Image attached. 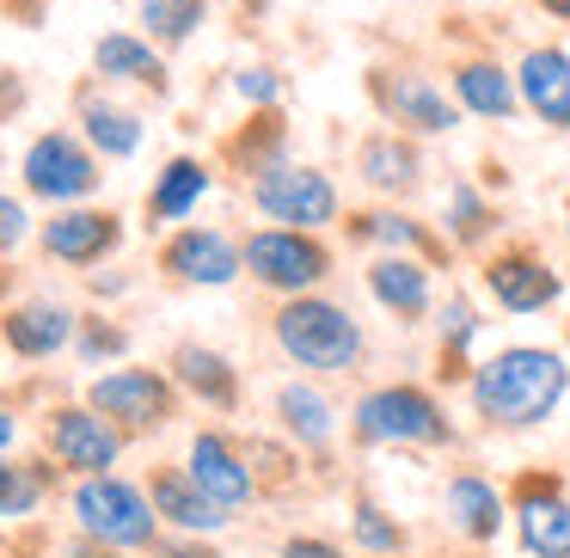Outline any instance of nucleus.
<instances>
[{
	"label": "nucleus",
	"instance_id": "nucleus-1",
	"mask_svg": "<svg viewBox=\"0 0 570 558\" xmlns=\"http://www.w3.org/2000/svg\"><path fill=\"white\" fill-rule=\"evenodd\" d=\"M570 399V356L552 344H503L466 374V405L484 430L521 435L558 418Z\"/></svg>",
	"mask_w": 570,
	"mask_h": 558
},
{
	"label": "nucleus",
	"instance_id": "nucleus-2",
	"mask_svg": "<svg viewBox=\"0 0 570 558\" xmlns=\"http://www.w3.org/2000/svg\"><path fill=\"white\" fill-rule=\"evenodd\" d=\"M271 344L283 350L295 369H307L313 381H337V374H356L368 362V332L362 320L332 295H283L271 313Z\"/></svg>",
	"mask_w": 570,
	"mask_h": 558
},
{
	"label": "nucleus",
	"instance_id": "nucleus-3",
	"mask_svg": "<svg viewBox=\"0 0 570 558\" xmlns=\"http://www.w3.org/2000/svg\"><path fill=\"white\" fill-rule=\"evenodd\" d=\"M350 442L356 448H454L460 430L423 381H386V386H368L350 405Z\"/></svg>",
	"mask_w": 570,
	"mask_h": 558
},
{
	"label": "nucleus",
	"instance_id": "nucleus-4",
	"mask_svg": "<svg viewBox=\"0 0 570 558\" xmlns=\"http://www.w3.org/2000/svg\"><path fill=\"white\" fill-rule=\"evenodd\" d=\"M68 516H75L80 533L117 546V552H148L160 540V509H154L148 484L124 479V472H92V479H75L68 491Z\"/></svg>",
	"mask_w": 570,
	"mask_h": 558
},
{
	"label": "nucleus",
	"instance_id": "nucleus-5",
	"mask_svg": "<svg viewBox=\"0 0 570 558\" xmlns=\"http://www.w3.org/2000/svg\"><path fill=\"white\" fill-rule=\"evenodd\" d=\"M105 185V160L80 129H43L19 154V190L43 209H68V203H92Z\"/></svg>",
	"mask_w": 570,
	"mask_h": 558
},
{
	"label": "nucleus",
	"instance_id": "nucleus-6",
	"mask_svg": "<svg viewBox=\"0 0 570 558\" xmlns=\"http://www.w3.org/2000/svg\"><path fill=\"white\" fill-rule=\"evenodd\" d=\"M239 246H246V276L264 288V295H313V288L332 283V264L337 252L325 246V234H313V227H252V234H239Z\"/></svg>",
	"mask_w": 570,
	"mask_h": 558
},
{
	"label": "nucleus",
	"instance_id": "nucleus-7",
	"mask_svg": "<svg viewBox=\"0 0 570 558\" xmlns=\"http://www.w3.org/2000/svg\"><path fill=\"white\" fill-rule=\"evenodd\" d=\"M80 399H87V405H99L105 418L117 423V430H129V435H160V430H173L185 386L173 381V369H136V362H111L105 374H92V381L80 386Z\"/></svg>",
	"mask_w": 570,
	"mask_h": 558
},
{
	"label": "nucleus",
	"instance_id": "nucleus-8",
	"mask_svg": "<svg viewBox=\"0 0 570 558\" xmlns=\"http://www.w3.org/2000/svg\"><path fill=\"white\" fill-rule=\"evenodd\" d=\"M246 203L264 215V222H276V227H313V234H325V227L344 222V197H337L332 173L295 160V154L276 160L271 173L246 178Z\"/></svg>",
	"mask_w": 570,
	"mask_h": 558
},
{
	"label": "nucleus",
	"instance_id": "nucleus-9",
	"mask_svg": "<svg viewBox=\"0 0 570 558\" xmlns=\"http://www.w3.org/2000/svg\"><path fill=\"white\" fill-rule=\"evenodd\" d=\"M38 435H43V454L56 460V472H68V479L117 472V460H124L129 442H136V435L117 430V423L105 418L99 405H87V399H62V405H50Z\"/></svg>",
	"mask_w": 570,
	"mask_h": 558
},
{
	"label": "nucleus",
	"instance_id": "nucleus-10",
	"mask_svg": "<svg viewBox=\"0 0 570 558\" xmlns=\"http://www.w3.org/2000/svg\"><path fill=\"white\" fill-rule=\"evenodd\" d=\"M368 105L381 111V124L405 129V136H454L460 129V99L442 92V80H430L423 68H368Z\"/></svg>",
	"mask_w": 570,
	"mask_h": 558
},
{
	"label": "nucleus",
	"instance_id": "nucleus-11",
	"mask_svg": "<svg viewBox=\"0 0 570 558\" xmlns=\"http://www.w3.org/2000/svg\"><path fill=\"white\" fill-rule=\"evenodd\" d=\"M479 288L491 295L497 313L528 320V313H546L564 301V271H552V258L533 239H509V246L479 258Z\"/></svg>",
	"mask_w": 570,
	"mask_h": 558
},
{
	"label": "nucleus",
	"instance_id": "nucleus-12",
	"mask_svg": "<svg viewBox=\"0 0 570 558\" xmlns=\"http://www.w3.org/2000/svg\"><path fill=\"white\" fill-rule=\"evenodd\" d=\"M154 264H160V276L173 288H234L239 276H246V246H239V234H227V227L185 222L160 239Z\"/></svg>",
	"mask_w": 570,
	"mask_h": 558
},
{
	"label": "nucleus",
	"instance_id": "nucleus-13",
	"mask_svg": "<svg viewBox=\"0 0 570 558\" xmlns=\"http://www.w3.org/2000/svg\"><path fill=\"white\" fill-rule=\"evenodd\" d=\"M38 252L62 271H99L124 252L129 239V222L117 209H99V203H68V209H50V222H38Z\"/></svg>",
	"mask_w": 570,
	"mask_h": 558
},
{
	"label": "nucleus",
	"instance_id": "nucleus-14",
	"mask_svg": "<svg viewBox=\"0 0 570 558\" xmlns=\"http://www.w3.org/2000/svg\"><path fill=\"white\" fill-rule=\"evenodd\" d=\"M509 521L528 558H570V491L558 472L528 467L509 479Z\"/></svg>",
	"mask_w": 570,
	"mask_h": 558
},
{
	"label": "nucleus",
	"instance_id": "nucleus-15",
	"mask_svg": "<svg viewBox=\"0 0 570 558\" xmlns=\"http://www.w3.org/2000/svg\"><path fill=\"white\" fill-rule=\"evenodd\" d=\"M185 467H190V479L203 484V491L215 497L222 509H252L264 497V484H258V467H252V454H246V442L239 435H227V430H197L190 435V448H185Z\"/></svg>",
	"mask_w": 570,
	"mask_h": 558
},
{
	"label": "nucleus",
	"instance_id": "nucleus-16",
	"mask_svg": "<svg viewBox=\"0 0 570 558\" xmlns=\"http://www.w3.org/2000/svg\"><path fill=\"white\" fill-rule=\"evenodd\" d=\"M337 227H344L350 246H368V252H411V258L435 264V271H448V264H454V239H448L442 227L417 222L411 209H393V203H381V209H350Z\"/></svg>",
	"mask_w": 570,
	"mask_h": 558
},
{
	"label": "nucleus",
	"instance_id": "nucleus-17",
	"mask_svg": "<svg viewBox=\"0 0 570 558\" xmlns=\"http://www.w3.org/2000/svg\"><path fill=\"white\" fill-rule=\"evenodd\" d=\"M75 332H80V313L62 307L50 295H26L13 307H0V344L13 362H56L75 350Z\"/></svg>",
	"mask_w": 570,
	"mask_h": 558
},
{
	"label": "nucleus",
	"instance_id": "nucleus-18",
	"mask_svg": "<svg viewBox=\"0 0 570 558\" xmlns=\"http://www.w3.org/2000/svg\"><path fill=\"white\" fill-rule=\"evenodd\" d=\"M362 283H368L374 307L393 313L399 325H423L435 313V264L411 258V252H374Z\"/></svg>",
	"mask_w": 570,
	"mask_h": 558
},
{
	"label": "nucleus",
	"instance_id": "nucleus-19",
	"mask_svg": "<svg viewBox=\"0 0 570 558\" xmlns=\"http://www.w3.org/2000/svg\"><path fill=\"white\" fill-rule=\"evenodd\" d=\"M423 148H417V136H405V129H368V136L356 141V178L374 190V197H386V203H405V197H417L423 190Z\"/></svg>",
	"mask_w": 570,
	"mask_h": 558
},
{
	"label": "nucleus",
	"instance_id": "nucleus-20",
	"mask_svg": "<svg viewBox=\"0 0 570 558\" xmlns=\"http://www.w3.org/2000/svg\"><path fill=\"white\" fill-rule=\"evenodd\" d=\"M92 75H99L105 87H136V92H148V99H166V92H173L166 50L148 31H99V38H92Z\"/></svg>",
	"mask_w": 570,
	"mask_h": 558
},
{
	"label": "nucleus",
	"instance_id": "nucleus-21",
	"mask_svg": "<svg viewBox=\"0 0 570 558\" xmlns=\"http://www.w3.org/2000/svg\"><path fill=\"white\" fill-rule=\"evenodd\" d=\"M166 369H173V381L185 386V399H197L203 411L234 418V411L246 405V381H239V369H234V356H227V350L185 337V344L166 350Z\"/></svg>",
	"mask_w": 570,
	"mask_h": 558
},
{
	"label": "nucleus",
	"instance_id": "nucleus-22",
	"mask_svg": "<svg viewBox=\"0 0 570 558\" xmlns=\"http://www.w3.org/2000/svg\"><path fill=\"white\" fill-rule=\"evenodd\" d=\"M148 497L154 509H160V521L173 533H227V521H234V509H222L209 491H203L197 479H190L185 460H160V467H148Z\"/></svg>",
	"mask_w": 570,
	"mask_h": 558
},
{
	"label": "nucleus",
	"instance_id": "nucleus-23",
	"mask_svg": "<svg viewBox=\"0 0 570 558\" xmlns=\"http://www.w3.org/2000/svg\"><path fill=\"white\" fill-rule=\"evenodd\" d=\"M442 516L466 546H491L497 533H503V521H509V491L491 479V472L460 467V472H448V484H442Z\"/></svg>",
	"mask_w": 570,
	"mask_h": 558
},
{
	"label": "nucleus",
	"instance_id": "nucleus-24",
	"mask_svg": "<svg viewBox=\"0 0 570 558\" xmlns=\"http://www.w3.org/2000/svg\"><path fill=\"white\" fill-rule=\"evenodd\" d=\"M75 124H80V136L99 148V160H136L141 141H148V117L117 105L99 75H92L87 87H75Z\"/></svg>",
	"mask_w": 570,
	"mask_h": 558
},
{
	"label": "nucleus",
	"instance_id": "nucleus-25",
	"mask_svg": "<svg viewBox=\"0 0 570 558\" xmlns=\"http://www.w3.org/2000/svg\"><path fill=\"white\" fill-rule=\"evenodd\" d=\"M515 87H521V111H528L533 124L570 136V50L533 43V50L515 62Z\"/></svg>",
	"mask_w": 570,
	"mask_h": 558
},
{
	"label": "nucleus",
	"instance_id": "nucleus-26",
	"mask_svg": "<svg viewBox=\"0 0 570 558\" xmlns=\"http://www.w3.org/2000/svg\"><path fill=\"white\" fill-rule=\"evenodd\" d=\"M448 92L460 99V111L479 117V124H509L521 111V87L515 68H503L497 56H460L448 68Z\"/></svg>",
	"mask_w": 570,
	"mask_h": 558
},
{
	"label": "nucleus",
	"instance_id": "nucleus-27",
	"mask_svg": "<svg viewBox=\"0 0 570 558\" xmlns=\"http://www.w3.org/2000/svg\"><path fill=\"white\" fill-rule=\"evenodd\" d=\"M271 411H276V430H283L301 454H320V460L332 454V442H337V405H332V393H325V386L283 381V386H276V399H271Z\"/></svg>",
	"mask_w": 570,
	"mask_h": 558
},
{
	"label": "nucleus",
	"instance_id": "nucleus-28",
	"mask_svg": "<svg viewBox=\"0 0 570 558\" xmlns=\"http://www.w3.org/2000/svg\"><path fill=\"white\" fill-rule=\"evenodd\" d=\"M484 325L491 320H484V307L466 288H448V295L435 301V374H442V381L466 386V374L479 369V362H472V344L484 337Z\"/></svg>",
	"mask_w": 570,
	"mask_h": 558
},
{
	"label": "nucleus",
	"instance_id": "nucleus-29",
	"mask_svg": "<svg viewBox=\"0 0 570 558\" xmlns=\"http://www.w3.org/2000/svg\"><path fill=\"white\" fill-rule=\"evenodd\" d=\"M209 190H215V166L203 160V154H173L148 185V227L160 234V227H173V222H190Z\"/></svg>",
	"mask_w": 570,
	"mask_h": 558
},
{
	"label": "nucleus",
	"instance_id": "nucleus-30",
	"mask_svg": "<svg viewBox=\"0 0 570 558\" xmlns=\"http://www.w3.org/2000/svg\"><path fill=\"white\" fill-rule=\"evenodd\" d=\"M222 166L246 185V178H258V173H271L276 160H288V117H283V105H271V111H252L246 124L234 129V136H222Z\"/></svg>",
	"mask_w": 570,
	"mask_h": 558
},
{
	"label": "nucleus",
	"instance_id": "nucleus-31",
	"mask_svg": "<svg viewBox=\"0 0 570 558\" xmlns=\"http://www.w3.org/2000/svg\"><path fill=\"white\" fill-rule=\"evenodd\" d=\"M442 234L454 239V252H491V239L503 234V209L472 178H454L442 190Z\"/></svg>",
	"mask_w": 570,
	"mask_h": 558
},
{
	"label": "nucleus",
	"instance_id": "nucleus-32",
	"mask_svg": "<svg viewBox=\"0 0 570 558\" xmlns=\"http://www.w3.org/2000/svg\"><path fill=\"white\" fill-rule=\"evenodd\" d=\"M56 460H19V454H0V521H26L50 503L56 491Z\"/></svg>",
	"mask_w": 570,
	"mask_h": 558
},
{
	"label": "nucleus",
	"instance_id": "nucleus-33",
	"mask_svg": "<svg viewBox=\"0 0 570 558\" xmlns=\"http://www.w3.org/2000/svg\"><path fill=\"white\" fill-rule=\"evenodd\" d=\"M136 26L173 56V50H185V43L203 38V26H209V0H136Z\"/></svg>",
	"mask_w": 570,
	"mask_h": 558
},
{
	"label": "nucleus",
	"instance_id": "nucleus-34",
	"mask_svg": "<svg viewBox=\"0 0 570 558\" xmlns=\"http://www.w3.org/2000/svg\"><path fill=\"white\" fill-rule=\"evenodd\" d=\"M350 546H356L362 558H399L411 552V528L393 516L386 503H374V497H350Z\"/></svg>",
	"mask_w": 570,
	"mask_h": 558
},
{
	"label": "nucleus",
	"instance_id": "nucleus-35",
	"mask_svg": "<svg viewBox=\"0 0 570 558\" xmlns=\"http://www.w3.org/2000/svg\"><path fill=\"white\" fill-rule=\"evenodd\" d=\"M75 356H80V369H111V362L129 356V332L111 320V313H80Z\"/></svg>",
	"mask_w": 570,
	"mask_h": 558
},
{
	"label": "nucleus",
	"instance_id": "nucleus-36",
	"mask_svg": "<svg viewBox=\"0 0 570 558\" xmlns=\"http://www.w3.org/2000/svg\"><path fill=\"white\" fill-rule=\"evenodd\" d=\"M234 92H239V105H246V111H271V105H283V99H288L283 75H276L271 62H246V68H234Z\"/></svg>",
	"mask_w": 570,
	"mask_h": 558
},
{
	"label": "nucleus",
	"instance_id": "nucleus-37",
	"mask_svg": "<svg viewBox=\"0 0 570 558\" xmlns=\"http://www.w3.org/2000/svg\"><path fill=\"white\" fill-rule=\"evenodd\" d=\"M38 234V222H31L26 197H13V190H0V258H13L26 239Z\"/></svg>",
	"mask_w": 570,
	"mask_h": 558
},
{
	"label": "nucleus",
	"instance_id": "nucleus-38",
	"mask_svg": "<svg viewBox=\"0 0 570 558\" xmlns=\"http://www.w3.org/2000/svg\"><path fill=\"white\" fill-rule=\"evenodd\" d=\"M276 558H350L337 540H325V533H288L283 546H276Z\"/></svg>",
	"mask_w": 570,
	"mask_h": 558
},
{
	"label": "nucleus",
	"instance_id": "nucleus-39",
	"mask_svg": "<svg viewBox=\"0 0 570 558\" xmlns=\"http://www.w3.org/2000/svg\"><path fill=\"white\" fill-rule=\"evenodd\" d=\"M148 558H222L209 546V533H173V540H154Z\"/></svg>",
	"mask_w": 570,
	"mask_h": 558
},
{
	"label": "nucleus",
	"instance_id": "nucleus-40",
	"mask_svg": "<svg viewBox=\"0 0 570 558\" xmlns=\"http://www.w3.org/2000/svg\"><path fill=\"white\" fill-rule=\"evenodd\" d=\"M19 111H26V80L13 68H0V124H13Z\"/></svg>",
	"mask_w": 570,
	"mask_h": 558
},
{
	"label": "nucleus",
	"instance_id": "nucleus-41",
	"mask_svg": "<svg viewBox=\"0 0 570 558\" xmlns=\"http://www.w3.org/2000/svg\"><path fill=\"white\" fill-rule=\"evenodd\" d=\"M62 558H129V552H117V546H105V540H92V533L75 528V540L62 546Z\"/></svg>",
	"mask_w": 570,
	"mask_h": 558
},
{
	"label": "nucleus",
	"instance_id": "nucleus-42",
	"mask_svg": "<svg viewBox=\"0 0 570 558\" xmlns=\"http://www.w3.org/2000/svg\"><path fill=\"white\" fill-rule=\"evenodd\" d=\"M87 288L99 301H111V295H129V276L124 271H87Z\"/></svg>",
	"mask_w": 570,
	"mask_h": 558
},
{
	"label": "nucleus",
	"instance_id": "nucleus-43",
	"mask_svg": "<svg viewBox=\"0 0 570 558\" xmlns=\"http://www.w3.org/2000/svg\"><path fill=\"white\" fill-rule=\"evenodd\" d=\"M13 448H19V411L0 399V454H13Z\"/></svg>",
	"mask_w": 570,
	"mask_h": 558
},
{
	"label": "nucleus",
	"instance_id": "nucleus-44",
	"mask_svg": "<svg viewBox=\"0 0 570 558\" xmlns=\"http://www.w3.org/2000/svg\"><path fill=\"white\" fill-rule=\"evenodd\" d=\"M546 19H558V26H570V0H533Z\"/></svg>",
	"mask_w": 570,
	"mask_h": 558
},
{
	"label": "nucleus",
	"instance_id": "nucleus-45",
	"mask_svg": "<svg viewBox=\"0 0 570 558\" xmlns=\"http://www.w3.org/2000/svg\"><path fill=\"white\" fill-rule=\"evenodd\" d=\"M564 246H570V197H564Z\"/></svg>",
	"mask_w": 570,
	"mask_h": 558
},
{
	"label": "nucleus",
	"instance_id": "nucleus-46",
	"mask_svg": "<svg viewBox=\"0 0 570 558\" xmlns=\"http://www.w3.org/2000/svg\"><path fill=\"white\" fill-rule=\"evenodd\" d=\"M564 337H570V325H564Z\"/></svg>",
	"mask_w": 570,
	"mask_h": 558
},
{
	"label": "nucleus",
	"instance_id": "nucleus-47",
	"mask_svg": "<svg viewBox=\"0 0 570 558\" xmlns=\"http://www.w3.org/2000/svg\"><path fill=\"white\" fill-rule=\"evenodd\" d=\"M399 558H405V552H399Z\"/></svg>",
	"mask_w": 570,
	"mask_h": 558
}]
</instances>
